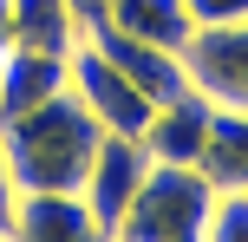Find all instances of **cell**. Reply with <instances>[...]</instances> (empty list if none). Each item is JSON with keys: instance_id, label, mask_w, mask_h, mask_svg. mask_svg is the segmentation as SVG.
Returning a JSON list of instances; mask_svg holds the SVG:
<instances>
[{"instance_id": "cell-14", "label": "cell", "mask_w": 248, "mask_h": 242, "mask_svg": "<svg viewBox=\"0 0 248 242\" xmlns=\"http://www.w3.org/2000/svg\"><path fill=\"white\" fill-rule=\"evenodd\" d=\"M196 33H222V26H248V0H183Z\"/></svg>"}, {"instance_id": "cell-7", "label": "cell", "mask_w": 248, "mask_h": 242, "mask_svg": "<svg viewBox=\"0 0 248 242\" xmlns=\"http://www.w3.org/2000/svg\"><path fill=\"white\" fill-rule=\"evenodd\" d=\"M65 85H72V52H33V46L0 52V118L33 112V105L59 98Z\"/></svg>"}, {"instance_id": "cell-9", "label": "cell", "mask_w": 248, "mask_h": 242, "mask_svg": "<svg viewBox=\"0 0 248 242\" xmlns=\"http://www.w3.org/2000/svg\"><path fill=\"white\" fill-rule=\"evenodd\" d=\"M0 242H111L78 196H20Z\"/></svg>"}, {"instance_id": "cell-5", "label": "cell", "mask_w": 248, "mask_h": 242, "mask_svg": "<svg viewBox=\"0 0 248 242\" xmlns=\"http://www.w3.org/2000/svg\"><path fill=\"white\" fill-rule=\"evenodd\" d=\"M92 46L105 52V59L118 65L124 79H131L137 92H144L150 105H163V98H176V92H189V59L183 52H163V46H144V39H131V33H118V26H92Z\"/></svg>"}, {"instance_id": "cell-16", "label": "cell", "mask_w": 248, "mask_h": 242, "mask_svg": "<svg viewBox=\"0 0 248 242\" xmlns=\"http://www.w3.org/2000/svg\"><path fill=\"white\" fill-rule=\"evenodd\" d=\"M72 13H78V26L92 33V26H98V13H105V0H72Z\"/></svg>"}, {"instance_id": "cell-4", "label": "cell", "mask_w": 248, "mask_h": 242, "mask_svg": "<svg viewBox=\"0 0 248 242\" xmlns=\"http://www.w3.org/2000/svg\"><path fill=\"white\" fill-rule=\"evenodd\" d=\"M144 170H150L144 138H111V131L98 138V151H92V164H85V183H78V203L98 216L105 236L124 223V210H131V196H137V183H144Z\"/></svg>"}, {"instance_id": "cell-11", "label": "cell", "mask_w": 248, "mask_h": 242, "mask_svg": "<svg viewBox=\"0 0 248 242\" xmlns=\"http://www.w3.org/2000/svg\"><path fill=\"white\" fill-rule=\"evenodd\" d=\"M98 26H118V33L144 39V46H163V52L196 46V20H189L183 0H105Z\"/></svg>"}, {"instance_id": "cell-2", "label": "cell", "mask_w": 248, "mask_h": 242, "mask_svg": "<svg viewBox=\"0 0 248 242\" xmlns=\"http://www.w3.org/2000/svg\"><path fill=\"white\" fill-rule=\"evenodd\" d=\"M209 210H216V190L196 164H150L111 236L118 242H183V236H202Z\"/></svg>"}, {"instance_id": "cell-1", "label": "cell", "mask_w": 248, "mask_h": 242, "mask_svg": "<svg viewBox=\"0 0 248 242\" xmlns=\"http://www.w3.org/2000/svg\"><path fill=\"white\" fill-rule=\"evenodd\" d=\"M98 138L105 131L92 125V112L72 98V85H65L59 98L20 112V118H0V157H7L20 196H78Z\"/></svg>"}, {"instance_id": "cell-10", "label": "cell", "mask_w": 248, "mask_h": 242, "mask_svg": "<svg viewBox=\"0 0 248 242\" xmlns=\"http://www.w3.org/2000/svg\"><path fill=\"white\" fill-rule=\"evenodd\" d=\"M196 170L216 196H248V105H216Z\"/></svg>"}, {"instance_id": "cell-12", "label": "cell", "mask_w": 248, "mask_h": 242, "mask_svg": "<svg viewBox=\"0 0 248 242\" xmlns=\"http://www.w3.org/2000/svg\"><path fill=\"white\" fill-rule=\"evenodd\" d=\"M85 39L72 0H13V46H33V52H72Z\"/></svg>"}, {"instance_id": "cell-18", "label": "cell", "mask_w": 248, "mask_h": 242, "mask_svg": "<svg viewBox=\"0 0 248 242\" xmlns=\"http://www.w3.org/2000/svg\"><path fill=\"white\" fill-rule=\"evenodd\" d=\"M183 242H202V236H183Z\"/></svg>"}, {"instance_id": "cell-17", "label": "cell", "mask_w": 248, "mask_h": 242, "mask_svg": "<svg viewBox=\"0 0 248 242\" xmlns=\"http://www.w3.org/2000/svg\"><path fill=\"white\" fill-rule=\"evenodd\" d=\"M13 46V0H0V52Z\"/></svg>"}, {"instance_id": "cell-6", "label": "cell", "mask_w": 248, "mask_h": 242, "mask_svg": "<svg viewBox=\"0 0 248 242\" xmlns=\"http://www.w3.org/2000/svg\"><path fill=\"white\" fill-rule=\"evenodd\" d=\"M209 118H216V98L209 92H176V98H163L157 112H150L144 125V151L150 164H196L202 157V138H209Z\"/></svg>"}, {"instance_id": "cell-19", "label": "cell", "mask_w": 248, "mask_h": 242, "mask_svg": "<svg viewBox=\"0 0 248 242\" xmlns=\"http://www.w3.org/2000/svg\"><path fill=\"white\" fill-rule=\"evenodd\" d=\"M111 242H118V236H111Z\"/></svg>"}, {"instance_id": "cell-15", "label": "cell", "mask_w": 248, "mask_h": 242, "mask_svg": "<svg viewBox=\"0 0 248 242\" xmlns=\"http://www.w3.org/2000/svg\"><path fill=\"white\" fill-rule=\"evenodd\" d=\"M13 203H20V190H13V170H7V157H0V236H7V223H13Z\"/></svg>"}, {"instance_id": "cell-8", "label": "cell", "mask_w": 248, "mask_h": 242, "mask_svg": "<svg viewBox=\"0 0 248 242\" xmlns=\"http://www.w3.org/2000/svg\"><path fill=\"white\" fill-rule=\"evenodd\" d=\"M189 59V85L209 92L216 105H248V26H222V33H196Z\"/></svg>"}, {"instance_id": "cell-3", "label": "cell", "mask_w": 248, "mask_h": 242, "mask_svg": "<svg viewBox=\"0 0 248 242\" xmlns=\"http://www.w3.org/2000/svg\"><path fill=\"white\" fill-rule=\"evenodd\" d=\"M72 98L85 105L92 125L111 131V138H144L150 112H157V105H150L144 92H137L131 79H124L118 65L92 46V39H78V46H72Z\"/></svg>"}, {"instance_id": "cell-13", "label": "cell", "mask_w": 248, "mask_h": 242, "mask_svg": "<svg viewBox=\"0 0 248 242\" xmlns=\"http://www.w3.org/2000/svg\"><path fill=\"white\" fill-rule=\"evenodd\" d=\"M202 242H248V196H216Z\"/></svg>"}]
</instances>
